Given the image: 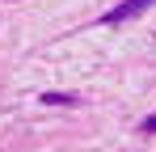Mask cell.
Masks as SVG:
<instances>
[{"label": "cell", "mask_w": 156, "mask_h": 152, "mask_svg": "<svg viewBox=\"0 0 156 152\" xmlns=\"http://www.w3.org/2000/svg\"><path fill=\"white\" fill-rule=\"evenodd\" d=\"M144 127H148V131H156V114H152V118H148V123H144Z\"/></svg>", "instance_id": "obj_3"}, {"label": "cell", "mask_w": 156, "mask_h": 152, "mask_svg": "<svg viewBox=\"0 0 156 152\" xmlns=\"http://www.w3.org/2000/svg\"><path fill=\"white\" fill-rule=\"evenodd\" d=\"M42 101H51V106H72V97H63V93H47Z\"/></svg>", "instance_id": "obj_2"}, {"label": "cell", "mask_w": 156, "mask_h": 152, "mask_svg": "<svg viewBox=\"0 0 156 152\" xmlns=\"http://www.w3.org/2000/svg\"><path fill=\"white\" fill-rule=\"evenodd\" d=\"M156 0H122V4H114L110 13H101V25H122V21H131V17H139L144 9H152Z\"/></svg>", "instance_id": "obj_1"}]
</instances>
